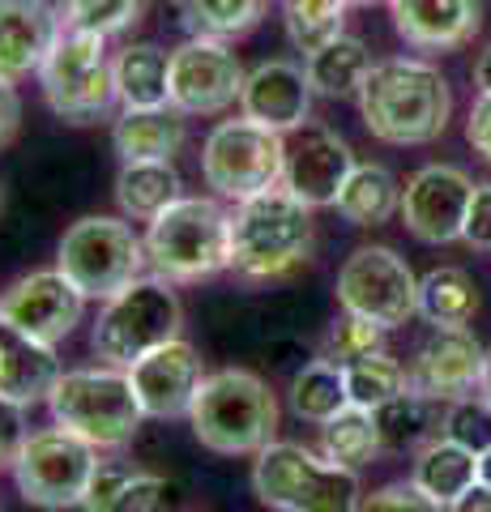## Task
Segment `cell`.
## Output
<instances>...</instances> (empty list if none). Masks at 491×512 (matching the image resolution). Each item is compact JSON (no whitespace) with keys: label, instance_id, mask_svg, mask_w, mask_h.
Returning a JSON list of instances; mask_svg holds the SVG:
<instances>
[{"label":"cell","instance_id":"obj_14","mask_svg":"<svg viewBox=\"0 0 491 512\" xmlns=\"http://www.w3.org/2000/svg\"><path fill=\"white\" fill-rule=\"evenodd\" d=\"M474 180L453 163H427L406 180L402 188V227L419 239V244L445 248L457 244L466 231Z\"/></svg>","mask_w":491,"mask_h":512},{"label":"cell","instance_id":"obj_17","mask_svg":"<svg viewBox=\"0 0 491 512\" xmlns=\"http://www.w3.org/2000/svg\"><path fill=\"white\" fill-rule=\"evenodd\" d=\"M0 316L13 320L18 329L35 333L43 342H65L69 333L82 325L86 316V295L60 274V269H35L0 295Z\"/></svg>","mask_w":491,"mask_h":512},{"label":"cell","instance_id":"obj_29","mask_svg":"<svg viewBox=\"0 0 491 512\" xmlns=\"http://www.w3.org/2000/svg\"><path fill=\"white\" fill-rule=\"evenodd\" d=\"M274 0H176V18L188 35L201 39H244L252 35Z\"/></svg>","mask_w":491,"mask_h":512},{"label":"cell","instance_id":"obj_23","mask_svg":"<svg viewBox=\"0 0 491 512\" xmlns=\"http://www.w3.org/2000/svg\"><path fill=\"white\" fill-rule=\"evenodd\" d=\"M188 141V116L176 107H120L112 120V146L120 163L176 158Z\"/></svg>","mask_w":491,"mask_h":512},{"label":"cell","instance_id":"obj_12","mask_svg":"<svg viewBox=\"0 0 491 512\" xmlns=\"http://www.w3.org/2000/svg\"><path fill=\"white\" fill-rule=\"evenodd\" d=\"M338 308L368 316L385 329L406 325L410 316H419V278L406 265V256H398L385 244H359L338 269Z\"/></svg>","mask_w":491,"mask_h":512},{"label":"cell","instance_id":"obj_24","mask_svg":"<svg viewBox=\"0 0 491 512\" xmlns=\"http://www.w3.org/2000/svg\"><path fill=\"white\" fill-rule=\"evenodd\" d=\"M176 197H184V180L176 171V158H146V163H120L116 171V205L124 218L150 222L167 210Z\"/></svg>","mask_w":491,"mask_h":512},{"label":"cell","instance_id":"obj_39","mask_svg":"<svg viewBox=\"0 0 491 512\" xmlns=\"http://www.w3.org/2000/svg\"><path fill=\"white\" fill-rule=\"evenodd\" d=\"M137 474H141V466H133L129 457H99V466H94V474H90L82 512H107V504H112Z\"/></svg>","mask_w":491,"mask_h":512},{"label":"cell","instance_id":"obj_35","mask_svg":"<svg viewBox=\"0 0 491 512\" xmlns=\"http://www.w3.org/2000/svg\"><path fill=\"white\" fill-rule=\"evenodd\" d=\"M342 372H346L351 406H363V410H380L385 402H393V397L406 393V363H398L389 350L363 355L355 363H346Z\"/></svg>","mask_w":491,"mask_h":512},{"label":"cell","instance_id":"obj_34","mask_svg":"<svg viewBox=\"0 0 491 512\" xmlns=\"http://www.w3.org/2000/svg\"><path fill=\"white\" fill-rule=\"evenodd\" d=\"M346 9L351 0H282V30L295 52L312 56L316 47L346 35Z\"/></svg>","mask_w":491,"mask_h":512},{"label":"cell","instance_id":"obj_42","mask_svg":"<svg viewBox=\"0 0 491 512\" xmlns=\"http://www.w3.org/2000/svg\"><path fill=\"white\" fill-rule=\"evenodd\" d=\"M462 244H470L474 252H491V180L474 184V197H470V214H466Z\"/></svg>","mask_w":491,"mask_h":512},{"label":"cell","instance_id":"obj_50","mask_svg":"<svg viewBox=\"0 0 491 512\" xmlns=\"http://www.w3.org/2000/svg\"><path fill=\"white\" fill-rule=\"evenodd\" d=\"M351 5H376V0H351Z\"/></svg>","mask_w":491,"mask_h":512},{"label":"cell","instance_id":"obj_49","mask_svg":"<svg viewBox=\"0 0 491 512\" xmlns=\"http://www.w3.org/2000/svg\"><path fill=\"white\" fill-rule=\"evenodd\" d=\"M479 483L491 487V448H487V453H479Z\"/></svg>","mask_w":491,"mask_h":512},{"label":"cell","instance_id":"obj_5","mask_svg":"<svg viewBox=\"0 0 491 512\" xmlns=\"http://www.w3.org/2000/svg\"><path fill=\"white\" fill-rule=\"evenodd\" d=\"M47 410L52 419L82 436L86 444H94L99 453H120L137 440L141 423H146V410H141L129 367H73L56 380L52 397H47Z\"/></svg>","mask_w":491,"mask_h":512},{"label":"cell","instance_id":"obj_41","mask_svg":"<svg viewBox=\"0 0 491 512\" xmlns=\"http://www.w3.org/2000/svg\"><path fill=\"white\" fill-rule=\"evenodd\" d=\"M167 500H171V487L167 478H158L150 470H141L129 487H124L112 504H107V512H167Z\"/></svg>","mask_w":491,"mask_h":512},{"label":"cell","instance_id":"obj_33","mask_svg":"<svg viewBox=\"0 0 491 512\" xmlns=\"http://www.w3.org/2000/svg\"><path fill=\"white\" fill-rule=\"evenodd\" d=\"M440 419H445L440 402H432V397H423L415 389H406L402 397H393V402L376 410L385 448H423L427 440L440 436Z\"/></svg>","mask_w":491,"mask_h":512},{"label":"cell","instance_id":"obj_7","mask_svg":"<svg viewBox=\"0 0 491 512\" xmlns=\"http://www.w3.org/2000/svg\"><path fill=\"white\" fill-rule=\"evenodd\" d=\"M252 491L278 512H355L363 500L359 470L334 466L325 453L316 457L295 440L261 448L252 461Z\"/></svg>","mask_w":491,"mask_h":512},{"label":"cell","instance_id":"obj_2","mask_svg":"<svg viewBox=\"0 0 491 512\" xmlns=\"http://www.w3.org/2000/svg\"><path fill=\"white\" fill-rule=\"evenodd\" d=\"M316 244L312 205L291 188H265L231 210V269L248 282H274L308 265Z\"/></svg>","mask_w":491,"mask_h":512},{"label":"cell","instance_id":"obj_32","mask_svg":"<svg viewBox=\"0 0 491 512\" xmlns=\"http://www.w3.org/2000/svg\"><path fill=\"white\" fill-rule=\"evenodd\" d=\"M380 448H385V436H380L376 410L346 406L329 423H321V453L334 461V466L363 470L380 457Z\"/></svg>","mask_w":491,"mask_h":512},{"label":"cell","instance_id":"obj_30","mask_svg":"<svg viewBox=\"0 0 491 512\" xmlns=\"http://www.w3.org/2000/svg\"><path fill=\"white\" fill-rule=\"evenodd\" d=\"M474 312H479V286H474L466 269L440 265L427 278H419V316L432 329L470 325Z\"/></svg>","mask_w":491,"mask_h":512},{"label":"cell","instance_id":"obj_46","mask_svg":"<svg viewBox=\"0 0 491 512\" xmlns=\"http://www.w3.org/2000/svg\"><path fill=\"white\" fill-rule=\"evenodd\" d=\"M449 512H491V487L487 483H474L470 491H462L449 504Z\"/></svg>","mask_w":491,"mask_h":512},{"label":"cell","instance_id":"obj_36","mask_svg":"<svg viewBox=\"0 0 491 512\" xmlns=\"http://www.w3.org/2000/svg\"><path fill=\"white\" fill-rule=\"evenodd\" d=\"M56 5L69 30H90V35L112 39L146 18L150 0H56Z\"/></svg>","mask_w":491,"mask_h":512},{"label":"cell","instance_id":"obj_1","mask_svg":"<svg viewBox=\"0 0 491 512\" xmlns=\"http://www.w3.org/2000/svg\"><path fill=\"white\" fill-rule=\"evenodd\" d=\"M363 128L385 146H427L449 128L453 86L427 60L389 56L376 60L355 94Z\"/></svg>","mask_w":491,"mask_h":512},{"label":"cell","instance_id":"obj_25","mask_svg":"<svg viewBox=\"0 0 491 512\" xmlns=\"http://www.w3.org/2000/svg\"><path fill=\"white\" fill-rule=\"evenodd\" d=\"M410 483H415L423 495H432L436 504H453L462 491H470L479 483V453L453 444L449 436L427 440L415 453V470H410Z\"/></svg>","mask_w":491,"mask_h":512},{"label":"cell","instance_id":"obj_45","mask_svg":"<svg viewBox=\"0 0 491 512\" xmlns=\"http://www.w3.org/2000/svg\"><path fill=\"white\" fill-rule=\"evenodd\" d=\"M22 128V94H18V82H5L0 77V146H9Z\"/></svg>","mask_w":491,"mask_h":512},{"label":"cell","instance_id":"obj_44","mask_svg":"<svg viewBox=\"0 0 491 512\" xmlns=\"http://www.w3.org/2000/svg\"><path fill=\"white\" fill-rule=\"evenodd\" d=\"M466 141L474 146V154H483L491 163V94H479L466 116Z\"/></svg>","mask_w":491,"mask_h":512},{"label":"cell","instance_id":"obj_10","mask_svg":"<svg viewBox=\"0 0 491 512\" xmlns=\"http://www.w3.org/2000/svg\"><path fill=\"white\" fill-rule=\"evenodd\" d=\"M35 77L47 107L65 124L116 120L112 111L120 107V99H116V77H112V52H107L103 35L65 26V35L56 39V47L47 52L43 69Z\"/></svg>","mask_w":491,"mask_h":512},{"label":"cell","instance_id":"obj_27","mask_svg":"<svg viewBox=\"0 0 491 512\" xmlns=\"http://www.w3.org/2000/svg\"><path fill=\"white\" fill-rule=\"evenodd\" d=\"M167 69L171 52L158 43H124L112 56L120 107H167Z\"/></svg>","mask_w":491,"mask_h":512},{"label":"cell","instance_id":"obj_26","mask_svg":"<svg viewBox=\"0 0 491 512\" xmlns=\"http://www.w3.org/2000/svg\"><path fill=\"white\" fill-rule=\"evenodd\" d=\"M334 210L351 222V227H380L402 210V184L385 163H355L338 192Z\"/></svg>","mask_w":491,"mask_h":512},{"label":"cell","instance_id":"obj_18","mask_svg":"<svg viewBox=\"0 0 491 512\" xmlns=\"http://www.w3.org/2000/svg\"><path fill=\"white\" fill-rule=\"evenodd\" d=\"M129 380H133V393L146 419H188L193 410V397L205 380V367H201V355L193 342H167L141 355L133 367H129Z\"/></svg>","mask_w":491,"mask_h":512},{"label":"cell","instance_id":"obj_13","mask_svg":"<svg viewBox=\"0 0 491 512\" xmlns=\"http://www.w3.org/2000/svg\"><path fill=\"white\" fill-rule=\"evenodd\" d=\"M244 64L227 39H201L188 35L171 52L167 69V103L193 116H223L244 94Z\"/></svg>","mask_w":491,"mask_h":512},{"label":"cell","instance_id":"obj_3","mask_svg":"<svg viewBox=\"0 0 491 512\" xmlns=\"http://www.w3.org/2000/svg\"><path fill=\"white\" fill-rule=\"evenodd\" d=\"M278 397L274 389L244 367H223L201 380L188 410V427L201 448L218 457H257L278 440Z\"/></svg>","mask_w":491,"mask_h":512},{"label":"cell","instance_id":"obj_37","mask_svg":"<svg viewBox=\"0 0 491 512\" xmlns=\"http://www.w3.org/2000/svg\"><path fill=\"white\" fill-rule=\"evenodd\" d=\"M440 436H449L453 444L470 448V453H487L491 448V402L479 389L449 402L445 419H440Z\"/></svg>","mask_w":491,"mask_h":512},{"label":"cell","instance_id":"obj_6","mask_svg":"<svg viewBox=\"0 0 491 512\" xmlns=\"http://www.w3.org/2000/svg\"><path fill=\"white\" fill-rule=\"evenodd\" d=\"M180 329H184V303L176 282H167L163 274H141L112 299H103L90 329V346L99 363L133 367L141 355L176 342Z\"/></svg>","mask_w":491,"mask_h":512},{"label":"cell","instance_id":"obj_21","mask_svg":"<svg viewBox=\"0 0 491 512\" xmlns=\"http://www.w3.org/2000/svg\"><path fill=\"white\" fill-rule=\"evenodd\" d=\"M393 30L415 52H457L483 26V0H389Z\"/></svg>","mask_w":491,"mask_h":512},{"label":"cell","instance_id":"obj_4","mask_svg":"<svg viewBox=\"0 0 491 512\" xmlns=\"http://www.w3.org/2000/svg\"><path fill=\"white\" fill-rule=\"evenodd\" d=\"M150 269L167 282H205L231 269V210L218 197H176L146 222Z\"/></svg>","mask_w":491,"mask_h":512},{"label":"cell","instance_id":"obj_38","mask_svg":"<svg viewBox=\"0 0 491 512\" xmlns=\"http://www.w3.org/2000/svg\"><path fill=\"white\" fill-rule=\"evenodd\" d=\"M385 325H376L368 316H355V312H342L334 325L325 333V359L334 363H355L363 355H376V350H385Z\"/></svg>","mask_w":491,"mask_h":512},{"label":"cell","instance_id":"obj_43","mask_svg":"<svg viewBox=\"0 0 491 512\" xmlns=\"http://www.w3.org/2000/svg\"><path fill=\"white\" fill-rule=\"evenodd\" d=\"M26 440V427H22V406H13L0 397V470L13 466V453L18 444Z\"/></svg>","mask_w":491,"mask_h":512},{"label":"cell","instance_id":"obj_40","mask_svg":"<svg viewBox=\"0 0 491 512\" xmlns=\"http://www.w3.org/2000/svg\"><path fill=\"white\" fill-rule=\"evenodd\" d=\"M355 512H449V508L436 504L432 495H423L415 483H385L372 495H363Z\"/></svg>","mask_w":491,"mask_h":512},{"label":"cell","instance_id":"obj_51","mask_svg":"<svg viewBox=\"0 0 491 512\" xmlns=\"http://www.w3.org/2000/svg\"><path fill=\"white\" fill-rule=\"evenodd\" d=\"M0 210H5V188H0Z\"/></svg>","mask_w":491,"mask_h":512},{"label":"cell","instance_id":"obj_22","mask_svg":"<svg viewBox=\"0 0 491 512\" xmlns=\"http://www.w3.org/2000/svg\"><path fill=\"white\" fill-rule=\"evenodd\" d=\"M60 376L65 367H60L56 346L0 316V397L30 410L52 397Z\"/></svg>","mask_w":491,"mask_h":512},{"label":"cell","instance_id":"obj_20","mask_svg":"<svg viewBox=\"0 0 491 512\" xmlns=\"http://www.w3.org/2000/svg\"><path fill=\"white\" fill-rule=\"evenodd\" d=\"M60 35L65 18L52 0H0V77L22 82L39 73Z\"/></svg>","mask_w":491,"mask_h":512},{"label":"cell","instance_id":"obj_9","mask_svg":"<svg viewBox=\"0 0 491 512\" xmlns=\"http://www.w3.org/2000/svg\"><path fill=\"white\" fill-rule=\"evenodd\" d=\"M56 269L86 299L103 303L146 274L150 256H146V239L133 231V222L112 214H86L60 235Z\"/></svg>","mask_w":491,"mask_h":512},{"label":"cell","instance_id":"obj_15","mask_svg":"<svg viewBox=\"0 0 491 512\" xmlns=\"http://www.w3.org/2000/svg\"><path fill=\"white\" fill-rule=\"evenodd\" d=\"M483 359H487V350L466 325L432 329L406 363V389H415L423 397H432V402L449 406V402H457V397L479 389Z\"/></svg>","mask_w":491,"mask_h":512},{"label":"cell","instance_id":"obj_16","mask_svg":"<svg viewBox=\"0 0 491 512\" xmlns=\"http://www.w3.org/2000/svg\"><path fill=\"white\" fill-rule=\"evenodd\" d=\"M355 150L342 133L325 124H304L287 133V171H282V188H291L299 201L312 210H329L338 201L346 175L355 171Z\"/></svg>","mask_w":491,"mask_h":512},{"label":"cell","instance_id":"obj_19","mask_svg":"<svg viewBox=\"0 0 491 512\" xmlns=\"http://www.w3.org/2000/svg\"><path fill=\"white\" fill-rule=\"evenodd\" d=\"M312 99L316 90L308 82V69L295 60H261L257 69H248L240 111L248 120H257L274 133H295L312 120Z\"/></svg>","mask_w":491,"mask_h":512},{"label":"cell","instance_id":"obj_31","mask_svg":"<svg viewBox=\"0 0 491 512\" xmlns=\"http://www.w3.org/2000/svg\"><path fill=\"white\" fill-rule=\"evenodd\" d=\"M287 402L295 410V419H304V423H329L338 410L351 406V393H346V372H342V363L334 359H312L304 363L295 372L291 380V389H287Z\"/></svg>","mask_w":491,"mask_h":512},{"label":"cell","instance_id":"obj_48","mask_svg":"<svg viewBox=\"0 0 491 512\" xmlns=\"http://www.w3.org/2000/svg\"><path fill=\"white\" fill-rule=\"evenodd\" d=\"M479 393L491 402V350H487V359H483V376H479Z\"/></svg>","mask_w":491,"mask_h":512},{"label":"cell","instance_id":"obj_11","mask_svg":"<svg viewBox=\"0 0 491 512\" xmlns=\"http://www.w3.org/2000/svg\"><path fill=\"white\" fill-rule=\"evenodd\" d=\"M94 466H99V448L65 431L60 423H52V427L26 431L9 470L26 504H35L43 512H65V508H82Z\"/></svg>","mask_w":491,"mask_h":512},{"label":"cell","instance_id":"obj_28","mask_svg":"<svg viewBox=\"0 0 491 512\" xmlns=\"http://www.w3.org/2000/svg\"><path fill=\"white\" fill-rule=\"evenodd\" d=\"M372 64L376 60L368 52V43L355 35H338L334 43H325V47H316L312 56H304L308 82L321 99H355L359 86L368 82Z\"/></svg>","mask_w":491,"mask_h":512},{"label":"cell","instance_id":"obj_47","mask_svg":"<svg viewBox=\"0 0 491 512\" xmlns=\"http://www.w3.org/2000/svg\"><path fill=\"white\" fill-rule=\"evenodd\" d=\"M474 86H479V94H491V43L474 60Z\"/></svg>","mask_w":491,"mask_h":512},{"label":"cell","instance_id":"obj_8","mask_svg":"<svg viewBox=\"0 0 491 512\" xmlns=\"http://www.w3.org/2000/svg\"><path fill=\"white\" fill-rule=\"evenodd\" d=\"M287 171V133H274L244 111L235 120H218L201 141V180L218 201L240 205L265 188L282 184Z\"/></svg>","mask_w":491,"mask_h":512}]
</instances>
